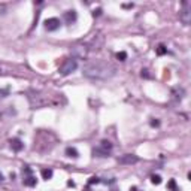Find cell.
Instances as JSON below:
<instances>
[{"instance_id":"obj_16","label":"cell","mask_w":191,"mask_h":191,"mask_svg":"<svg viewBox=\"0 0 191 191\" xmlns=\"http://www.w3.org/2000/svg\"><path fill=\"white\" fill-rule=\"evenodd\" d=\"M96 37L99 39V42H103V37H101V36H96ZM91 45H93V48H91V49H96V51H99L101 43H97V42H96V39H93V41H91Z\"/></svg>"},{"instance_id":"obj_27","label":"cell","mask_w":191,"mask_h":191,"mask_svg":"<svg viewBox=\"0 0 191 191\" xmlns=\"http://www.w3.org/2000/svg\"><path fill=\"white\" fill-rule=\"evenodd\" d=\"M0 181H3V175H2V172H0Z\"/></svg>"},{"instance_id":"obj_20","label":"cell","mask_w":191,"mask_h":191,"mask_svg":"<svg viewBox=\"0 0 191 191\" xmlns=\"http://www.w3.org/2000/svg\"><path fill=\"white\" fill-rule=\"evenodd\" d=\"M101 181H100V178H97V176H93V178H90V181H88V185H94V184H100Z\"/></svg>"},{"instance_id":"obj_25","label":"cell","mask_w":191,"mask_h":191,"mask_svg":"<svg viewBox=\"0 0 191 191\" xmlns=\"http://www.w3.org/2000/svg\"><path fill=\"white\" fill-rule=\"evenodd\" d=\"M67 185H69V187H75V182H73V181H69Z\"/></svg>"},{"instance_id":"obj_6","label":"cell","mask_w":191,"mask_h":191,"mask_svg":"<svg viewBox=\"0 0 191 191\" xmlns=\"http://www.w3.org/2000/svg\"><path fill=\"white\" fill-rule=\"evenodd\" d=\"M45 29L48 31H55L60 29V20L58 18H48L45 21Z\"/></svg>"},{"instance_id":"obj_5","label":"cell","mask_w":191,"mask_h":191,"mask_svg":"<svg viewBox=\"0 0 191 191\" xmlns=\"http://www.w3.org/2000/svg\"><path fill=\"white\" fill-rule=\"evenodd\" d=\"M137 161H139V157L134 155V154H125V155L118 157V163L120 164H134Z\"/></svg>"},{"instance_id":"obj_11","label":"cell","mask_w":191,"mask_h":191,"mask_svg":"<svg viewBox=\"0 0 191 191\" xmlns=\"http://www.w3.org/2000/svg\"><path fill=\"white\" fill-rule=\"evenodd\" d=\"M22 184L25 187H34L36 185V178L33 175H29V176H24V179H22Z\"/></svg>"},{"instance_id":"obj_26","label":"cell","mask_w":191,"mask_h":191,"mask_svg":"<svg viewBox=\"0 0 191 191\" xmlns=\"http://www.w3.org/2000/svg\"><path fill=\"white\" fill-rule=\"evenodd\" d=\"M130 191H139V190H137L136 187H132V188H130Z\"/></svg>"},{"instance_id":"obj_10","label":"cell","mask_w":191,"mask_h":191,"mask_svg":"<svg viewBox=\"0 0 191 191\" xmlns=\"http://www.w3.org/2000/svg\"><path fill=\"white\" fill-rule=\"evenodd\" d=\"M109 154H111L109 151H105L103 148H100V146L93 148V155L94 157H109Z\"/></svg>"},{"instance_id":"obj_22","label":"cell","mask_w":191,"mask_h":191,"mask_svg":"<svg viewBox=\"0 0 191 191\" xmlns=\"http://www.w3.org/2000/svg\"><path fill=\"white\" fill-rule=\"evenodd\" d=\"M100 15H101V9L100 8H97V9L93 10V17H100Z\"/></svg>"},{"instance_id":"obj_14","label":"cell","mask_w":191,"mask_h":191,"mask_svg":"<svg viewBox=\"0 0 191 191\" xmlns=\"http://www.w3.org/2000/svg\"><path fill=\"white\" fill-rule=\"evenodd\" d=\"M99 146H100V148H103L105 151H109V152L112 151V143H111L109 141H101V142L99 143Z\"/></svg>"},{"instance_id":"obj_9","label":"cell","mask_w":191,"mask_h":191,"mask_svg":"<svg viewBox=\"0 0 191 191\" xmlns=\"http://www.w3.org/2000/svg\"><path fill=\"white\" fill-rule=\"evenodd\" d=\"M76 18H78V15H76V10H67V12H64V21L67 22V24H73L75 21H76Z\"/></svg>"},{"instance_id":"obj_18","label":"cell","mask_w":191,"mask_h":191,"mask_svg":"<svg viewBox=\"0 0 191 191\" xmlns=\"http://www.w3.org/2000/svg\"><path fill=\"white\" fill-rule=\"evenodd\" d=\"M151 182L154 185H160L161 184V176L160 175H152L151 176Z\"/></svg>"},{"instance_id":"obj_24","label":"cell","mask_w":191,"mask_h":191,"mask_svg":"<svg viewBox=\"0 0 191 191\" xmlns=\"http://www.w3.org/2000/svg\"><path fill=\"white\" fill-rule=\"evenodd\" d=\"M133 6H134L133 3H124V5H122V8H125V9H132Z\"/></svg>"},{"instance_id":"obj_13","label":"cell","mask_w":191,"mask_h":191,"mask_svg":"<svg viewBox=\"0 0 191 191\" xmlns=\"http://www.w3.org/2000/svg\"><path fill=\"white\" fill-rule=\"evenodd\" d=\"M52 175H54L52 169H42V178H43L45 181L51 179V178H52Z\"/></svg>"},{"instance_id":"obj_1","label":"cell","mask_w":191,"mask_h":191,"mask_svg":"<svg viewBox=\"0 0 191 191\" xmlns=\"http://www.w3.org/2000/svg\"><path fill=\"white\" fill-rule=\"evenodd\" d=\"M117 69L108 61H91L84 66L82 75L93 81H106L115 75Z\"/></svg>"},{"instance_id":"obj_15","label":"cell","mask_w":191,"mask_h":191,"mask_svg":"<svg viewBox=\"0 0 191 191\" xmlns=\"http://www.w3.org/2000/svg\"><path fill=\"white\" fill-rule=\"evenodd\" d=\"M155 52H157V55H164V54H167V48H166V45L160 43V45L157 46V49H155Z\"/></svg>"},{"instance_id":"obj_17","label":"cell","mask_w":191,"mask_h":191,"mask_svg":"<svg viewBox=\"0 0 191 191\" xmlns=\"http://www.w3.org/2000/svg\"><path fill=\"white\" fill-rule=\"evenodd\" d=\"M167 188H169L170 191H179V188H178V185H176V181H175V179H170V181L167 182Z\"/></svg>"},{"instance_id":"obj_3","label":"cell","mask_w":191,"mask_h":191,"mask_svg":"<svg viewBox=\"0 0 191 191\" xmlns=\"http://www.w3.org/2000/svg\"><path fill=\"white\" fill-rule=\"evenodd\" d=\"M179 18L185 25H190V22H191V3L188 0L182 2V8L179 10Z\"/></svg>"},{"instance_id":"obj_23","label":"cell","mask_w":191,"mask_h":191,"mask_svg":"<svg viewBox=\"0 0 191 191\" xmlns=\"http://www.w3.org/2000/svg\"><path fill=\"white\" fill-rule=\"evenodd\" d=\"M141 75H142V78H146V79H149V78H151V75L148 73V70H146V69H143Z\"/></svg>"},{"instance_id":"obj_8","label":"cell","mask_w":191,"mask_h":191,"mask_svg":"<svg viewBox=\"0 0 191 191\" xmlns=\"http://www.w3.org/2000/svg\"><path fill=\"white\" fill-rule=\"evenodd\" d=\"M9 143H10V148H12V151H15V152H20V151L24 148V143L20 141L18 137L10 139V141H9Z\"/></svg>"},{"instance_id":"obj_4","label":"cell","mask_w":191,"mask_h":191,"mask_svg":"<svg viewBox=\"0 0 191 191\" xmlns=\"http://www.w3.org/2000/svg\"><path fill=\"white\" fill-rule=\"evenodd\" d=\"M88 52V48L85 45H75L72 48V54L75 55V58H85Z\"/></svg>"},{"instance_id":"obj_12","label":"cell","mask_w":191,"mask_h":191,"mask_svg":"<svg viewBox=\"0 0 191 191\" xmlns=\"http://www.w3.org/2000/svg\"><path fill=\"white\" fill-rule=\"evenodd\" d=\"M66 155L72 157V158H78L79 157V152H78V149L73 148V146H67L66 148Z\"/></svg>"},{"instance_id":"obj_2","label":"cell","mask_w":191,"mask_h":191,"mask_svg":"<svg viewBox=\"0 0 191 191\" xmlns=\"http://www.w3.org/2000/svg\"><path fill=\"white\" fill-rule=\"evenodd\" d=\"M76 67H78V61H76V58H67L64 60V63L58 67V73L61 76H67L70 75L72 72L76 70Z\"/></svg>"},{"instance_id":"obj_21","label":"cell","mask_w":191,"mask_h":191,"mask_svg":"<svg viewBox=\"0 0 191 191\" xmlns=\"http://www.w3.org/2000/svg\"><path fill=\"white\" fill-rule=\"evenodd\" d=\"M149 125H151V127H160V121H158L157 118H152V120L149 121Z\"/></svg>"},{"instance_id":"obj_19","label":"cell","mask_w":191,"mask_h":191,"mask_svg":"<svg viewBox=\"0 0 191 191\" xmlns=\"http://www.w3.org/2000/svg\"><path fill=\"white\" fill-rule=\"evenodd\" d=\"M117 58L120 61H125L127 60V52H125V51H120V52L117 54Z\"/></svg>"},{"instance_id":"obj_7","label":"cell","mask_w":191,"mask_h":191,"mask_svg":"<svg viewBox=\"0 0 191 191\" xmlns=\"http://www.w3.org/2000/svg\"><path fill=\"white\" fill-rule=\"evenodd\" d=\"M185 97V90L182 87H173L172 88V99L176 101H181Z\"/></svg>"}]
</instances>
